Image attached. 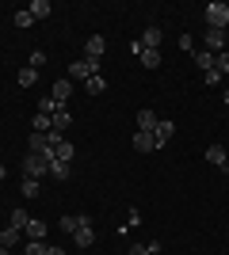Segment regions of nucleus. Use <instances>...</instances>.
<instances>
[{
  "label": "nucleus",
  "instance_id": "nucleus-1",
  "mask_svg": "<svg viewBox=\"0 0 229 255\" xmlns=\"http://www.w3.org/2000/svg\"><path fill=\"white\" fill-rule=\"evenodd\" d=\"M207 27H210V31H226V27H229V4L210 0V4H207Z\"/></svg>",
  "mask_w": 229,
  "mask_h": 255
},
{
  "label": "nucleus",
  "instance_id": "nucleus-2",
  "mask_svg": "<svg viewBox=\"0 0 229 255\" xmlns=\"http://www.w3.org/2000/svg\"><path fill=\"white\" fill-rule=\"evenodd\" d=\"M65 73H69V80H73V84H76V80L84 84L88 76H99V61H92V57H80V61H73V65H69Z\"/></svg>",
  "mask_w": 229,
  "mask_h": 255
},
{
  "label": "nucleus",
  "instance_id": "nucleus-3",
  "mask_svg": "<svg viewBox=\"0 0 229 255\" xmlns=\"http://www.w3.org/2000/svg\"><path fill=\"white\" fill-rule=\"evenodd\" d=\"M46 175H50V164H46L38 152H27V160H23V179H38L42 183Z\"/></svg>",
  "mask_w": 229,
  "mask_h": 255
},
{
  "label": "nucleus",
  "instance_id": "nucleus-4",
  "mask_svg": "<svg viewBox=\"0 0 229 255\" xmlns=\"http://www.w3.org/2000/svg\"><path fill=\"white\" fill-rule=\"evenodd\" d=\"M73 240H76L80 248H92V244H96V229H92V217H80V225H76Z\"/></svg>",
  "mask_w": 229,
  "mask_h": 255
},
{
  "label": "nucleus",
  "instance_id": "nucleus-5",
  "mask_svg": "<svg viewBox=\"0 0 229 255\" xmlns=\"http://www.w3.org/2000/svg\"><path fill=\"white\" fill-rule=\"evenodd\" d=\"M207 164H214L218 171L229 175V156H226V145H207Z\"/></svg>",
  "mask_w": 229,
  "mask_h": 255
},
{
  "label": "nucleus",
  "instance_id": "nucleus-6",
  "mask_svg": "<svg viewBox=\"0 0 229 255\" xmlns=\"http://www.w3.org/2000/svg\"><path fill=\"white\" fill-rule=\"evenodd\" d=\"M203 50L226 53V50H229V34H226V31H210V27H207V46H203Z\"/></svg>",
  "mask_w": 229,
  "mask_h": 255
},
{
  "label": "nucleus",
  "instance_id": "nucleus-7",
  "mask_svg": "<svg viewBox=\"0 0 229 255\" xmlns=\"http://www.w3.org/2000/svg\"><path fill=\"white\" fill-rule=\"evenodd\" d=\"M69 96H73V80H69V76H61V80H54V88H50V99L65 107V103H69Z\"/></svg>",
  "mask_w": 229,
  "mask_h": 255
},
{
  "label": "nucleus",
  "instance_id": "nucleus-8",
  "mask_svg": "<svg viewBox=\"0 0 229 255\" xmlns=\"http://www.w3.org/2000/svg\"><path fill=\"white\" fill-rule=\"evenodd\" d=\"M103 50H107V38H103V34H88V42H84V57L99 61V57H103Z\"/></svg>",
  "mask_w": 229,
  "mask_h": 255
},
{
  "label": "nucleus",
  "instance_id": "nucleus-9",
  "mask_svg": "<svg viewBox=\"0 0 229 255\" xmlns=\"http://www.w3.org/2000/svg\"><path fill=\"white\" fill-rule=\"evenodd\" d=\"M172 133H176V122L161 118V122H157V129H153V137H157V149H161V145H168V137H172Z\"/></svg>",
  "mask_w": 229,
  "mask_h": 255
},
{
  "label": "nucleus",
  "instance_id": "nucleus-10",
  "mask_svg": "<svg viewBox=\"0 0 229 255\" xmlns=\"http://www.w3.org/2000/svg\"><path fill=\"white\" fill-rule=\"evenodd\" d=\"M73 156H76V149H73V141H57L54 145V160H61V164H73Z\"/></svg>",
  "mask_w": 229,
  "mask_h": 255
},
{
  "label": "nucleus",
  "instance_id": "nucleus-11",
  "mask_svg": "<svg viewBox=\"0 0 229 255\" xmlns=\"http://www.w3.org/2000/svg\"><path fill=\"white\" fill-rule=\"evenodd\" d=\"M27 11H31V19H50V15H54L50 0H31V4H27Z\"/></svg>",
  "mask_w": 229,
  "mask_h": 255
},
{
  "label": "nucleus",
  "instance_id": "nucleus-12",
  "mask_svg": "<svg viewBox=\"0 0 229 255\" xmlns=\"http://www.w3.org/2000/svg\"><path fill=\"white\" fill-rule=\"evenodd\" d=\"M161 27H145V34H142V50H161Z\"/></svg>",
  "mask_w": 229,
  "mask_h": 255
},
{
  "label": "nucleus",
  "instance_id": "nucleus-13",
  "mask_svg": "<svg viewBox=\"0 0 229 255\" xmlns=\"http://www.w3.org/2000/svg\"><path fill=\"white\" fill-rule=\"evenodd\" d=\"M134 149H138V152H153V149H157V137L145 133V129H138V133H134Z\"/></svg>",
  "mask_w": 229,
  "mask_h": 255
},
{
  "label": "nucleus",
  "instance_id": "nucleus-14",
  "mask_svg": "<svg viewBox=\"0 0 229 255\" xmlns=\"http://www.w3.org/2000/svg\"><path fill=\"white\" fill-rule=\"evenodd\" d=\"M46 229H50V225H46V221H38V217H31L23 233H27V240H46Z\"/></svg>",
  "mask_w": 229,
  "mask_h": 255
},
{
  "label": "nucleus",
  "instance_id": "nucleus-15",
  "mask_svg": "<svg viewBox=\"0 0 229 255\" xmlns=\"http://www.w3.org/2000/svg\"><path fill=\"white\" fill-rule=\"evenodd\" d=\"M157 122H161V118L153 115L149 107H142V111H138V129H145V133H153V129H157Z\"/></svg>",
  "mask_w": 229,
  "mask_h": 255
},
{
  "label": "nucleus",
  "instance_id": "nucleus-16",
  "mask_svg": "<svg viewBox=\"0 0 229 255\" xmlns=\"http://www.w3.org/2000/svg\"><path fill=\"white\" fill-rule=\"evenodd\" d=\"M69 126H73V115H69V111H57V115L50 118V129H54V133H65Z\"/></svg>",
  "mask_w": 229,
  "mask_h": 255
},
{
  "label": "nucleus",
  "instance_id": "nucleus-17",
  "mask_svg": "<svg viewBox=\"0 0 229 255\" xmlns=\"http://www.w3.org/2000/svg\"><path fill=\"white\" fill-rule=\"evenodd\" d=\"M84 92H88V96H103V92H107L103 73H99V76H88V80H84Z\"/></svg>",
  "mask_w": 229,
  "mask_h": 255
},
{
  "label": "nucleus",
  "instance_id": "nucleus-18",
  "mask_svg": "<svg viewBox=\"0 0 229 255\" xmlns=\"http://www.w3.org/2000/svg\"><path fill=\"white\" fill-rule=\"evenodd\" d=\"M19 229H11V225H8V229H0V248H15V244H19Z\"/></svg>",
  "mask_w": 229,
  "mask_h": 255
},
{
  "label": "nucleus",
  "instance_id": "nucleus-19",
  "mask_svg": "<svg viewBox=\"0 0 229 255\" xmlns=\"http://www.w3.org/2000/svg\"><path fill=\"white\" fill-rule=\"evenodd\" d=\"M23 255H50V244H46V240H27V244H23Z\"/></svg>",
  "mask_w": 229,
  "mask_h": 255
},
{
  "label": "nucleus",
  "instance_id": "nucleus-20",
  "mask_svg": "<svg viewBox=\"0 0 229 255\" xmlns=\"http://www.w3.org/2000/svg\"><path fill=\"white\" fill-rule=\"evenodd\" d=\"M31 129H34V133H50V115L34 111V118H31Z\"/></svg>",
  "mask_w": 229,
  "mask_h": 255
},
{
  "label": "nucleus",
  "instance_id": "nucleus-21",
  "mask_svg": "<svg viewBox=\"0 0 229 255\" xmlns=\"http://www.w3.org/2000/svg\"><path fill=\"white\" fill-rule=\"evenodd\" d=\"M50 175H54L57 183H65L69 175H73V168H69V164H61V160H54V164H50Z\"/></svg>",
  "mask_w": 229,
  "mask_h": 255
},
{
  "label": "nucleus",
  "instance_id": "nucleus-22",
  "mask_svg": "<svg viewBox=\"0 0 229 255\" xmlns=\"http://www.w3.org/2000/svg\"><path fill=\"white\" fill-rule=\"evenodd\" d=\"M138 61H142L145 69H157V65H161V50H142V53H138Z\"/></svg>",
  "mask_w": 229,
  "mask_h": 255
},
{
  "label": "nucleus",
  "instance_id": "nucleus-23",
  "mask_svg": "<svg viewBox=\"0 0 229 255\" xmlns=\"http://www.w3.org/2000/svg\"><path fill=\"white\" fill-rule=\"evenodd\" d=\"M195 65L203 69V73H210V69H214V53L210 50H195Z\"/></svg>",
  "mask_w": 229,
  "mask_h": 255
},
{
  "label": "nucleus",
  "instance_id": "nucleus-24",
  "mask_svg": "<svg viewBox=\"0 0 229 255\" xmlns=\"http://www.w3.org/2000/svg\"><path fill=\"white\" fill-rule=\"evenodd\" d=\"M27 221H31V217H27V210H23V206H15V210H11V229H27Z\"/></svg>",
  "mask_w": 229,
  "mask_h": 255
},
{
  "label": "nucleus",
  "instance_id": "nucleus-25",
  "mask_svg": "<svg viewBox=\"0 0 229 255\" xmlns=\"http://www.w3.org/2000/svg\"><path fill=\"white\" fill-rule=\"evenodd\" d=\"M15 80H19V88H34V80H38V73H34L31 65H27V69H19V76H15Z\"/></svg>",
  "mask_w": 229,
  "mask_h": 255
},
{
  "label": "nucleus",
  "instance_id": "nucleus-26",
  "mask_svg": "<svg viewBox=\"0 0 229 255\" xmlns=\"http://www.w3.org/2000/svg\"><path fill=\"white\" fill-rule=\"evenodd\" d=\"M38 191H42L38 179H23V198H38Z\"/></svg>",
  "mask_w": 229,
  "mask_h": 255
},
{
  "label": "nucleus",
  "instance_id": "nucleus-27",
  "mask_svg": "<svg viewBox=\"0 0 229 255\" xmlns=\"http://www.w3.org/2000/svg\"><path fill=\"white\" fill-rule=\"evenodd\" d=\"M76 225H80V217H76V213H65V217L57 221V229H65V233H76Z\"/></svg>",
  "mask_w": 229,
  "mask_h": 255
},
{
  "label": "nucleus",
  "instance_id": "nucleus-28",
  "mask_svg": "<svg viewBox=\"0 0 229 255\" xmlns=\"http://www.w3.org/2000/svg\"><path fill=\"white\" fill-rule=\"evenodd\" d=\"M31 11H27V8H23V11H15V27H19V31H27V27H31Z\"/></svg>",
  "mask_w": 229,
  "mask_h": 255
},
{
  "label": "nucleus",
  "instance_id": "nucleus-29",
  "mask_svg": "<svg viewBox=\"0 0 229 255\" xmlns=\"http://www.w3.org/2000/svg\"><path fill=\"white\" fill-rule=\"evenodd\" d=\"M214 69H218V73H229V50L226 53H214Z\"/></svg>",
  "mask_w": 229,
  "mask_h": 255
},
{
  "label": "nucleus",
  "instance_id": "nucleus-30",
  "mask_svg": "<svg viewBox=\"0 0 229 255\" xmlns=\"http://www.w3.org/2000/svg\"><path fill=\"white\" fill-rule=\"evenodd\" d=\"M42 65H46V50H34V53H31V69H34V73H38Z\"/></svg>",
  "mask_w": 229,
  "mask_h": 255
},
{
  "label": "nucleus",
  "instance_id": "nucleus-31",
  "mask_svg": "<svg viewBox=\"0 0 229 255\" xmlns=\"http://www.w3.org/2000/svg\"><path fill=\"white\" fill-rule=\"evenodd\" d=\"M46 149V133H31V152H42Z\"/></svg>",
  "mask_w": 229,
  "mask_h": 255
},
{
  "label": "nucleus",
  "instance_id": "nucleus-32",
  "mask_svg": "<svg viewBox=\"0 0 229 255\" xmlns=\"http://www.w3.org/2000/svg\"><path fill=\"white\" fill-rule=\"evenodd\" d=\"M138 225H142V210H130L126 213V229H138Z\"/></svg>",
  "mask_w": 229,
  "mask_h": 255
},
{
  "label": "nucleus",
  "instance_id": "nucleus-33",
  "mask_svg": "<svg viewBox=\"0 0 229 255\" xmlns=\"http://www.w3.org/2000/svg\"><path fill=\"white\" fill-rule=\"evenodd\" d=\"M203 76H207V84H210V88H214V84L222 80V73H218V69H210V73H203Z\"/></svg>",
  "mask_w": 229,
  "mask_h": 255
},
{
  "label": "nucleus",
  "instance_id": "nucleus-34",
  "mask_svg": "<svg viewBox=\"0 0 229 255\" xmlns=\"http://www.w3.org/2000/svg\"><path fill=\"white\" fill-rule=\"evenodd\" d=\"M130 255H149V244H134V248H130Z\"/></svg>",
  "mask_w": 229,
  "mask_h": 255
},
{
  "label": "nucleus",
  "instance_id": "nucleus-35",
  "mask_svg": "<svg viewBox=\"0 0 229 255\" xmlns=\"http://www.w3.org/2000/svg\"><path fill=\"white\" fill-rule=\"evenodd\" d=\"M50 255H65V252H61V248H57V244H50Z\"/></svg>",
  "mask_w": 229,
  "mask_h": 255
},
{
  "label": "nucleus",
  "instance_id": "nucleus-36",
  "mask_svg": "<svg viewBox=\"0 0 229 255\" xmlns=\"http://www.w3.org/2000/svg\"><path fill=\"white\" fill-rule=\"evenodd\" d=\"M4 179H8V168H4V164H0V183H4Z\"/></svg>",
  "mask_w": 229,
  "mask_h": 255
},
{
  "label": "nucleus",
  "instance_id": "nucleus-37",
  "mask_svg": "<svg viewBox=\"0 0 229 255\" xmlns=\"http://www.w3.org/2000/svg\"><path fill=\"white\" fill-rule=\"evenodd\" d=\"M222 103H226V115H229V92H226V96H222Z\"/></svg>",
  "mask_w": 229,
  "mask_h": 255
},
{
  "label": "nucleus",
  "instance_id": "nucleus-38",
  "mask_svg": "<svg viewBox=\"0 0 229 255\" xmlns=\"http://www.w3.org/2000/svg\"><path fill=\"white\" fill-rule=\"evenodd\" d=\"M0 255H11V248H0Z\"/></svg>",
  "mask_w": 229,
  "mask_h": 255
}]
</instances>
